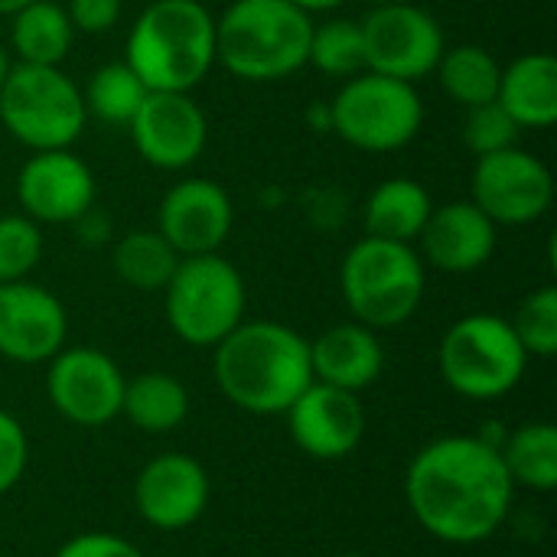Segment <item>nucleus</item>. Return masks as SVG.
<instances>
[{"label": "nucleus", "mask_w": 557, "mask_h": 557, "mask_svg": "<svg viewBox=\"0 0 557 557\" xmlns=\"http://www.w3.org/2000/svg\"><path fill=\"white\" fill-rule=\"evenodd\" d=\"M405 499L431 539L467 548L490 542L506 525L516 483L496 444L480 434H450L411 457Z\"/></svg>", "instance_id": "1"}, {"label": "nucleus", "mask_w": 557, "mask_h": 557, "mask_svg": "<svg viewBox=\"0 0 557 557\" xmlns=\"http://www.w3.org/2000/svg\"><path fill=\"white\" fill-rule=\"evenodd\" d=\"M219 392L245 414H284L313 382L310 339L287 323L242 320L215 349Z\"/></svg>", "instance_id": "2"}, {"label": "nucleus", "mask_w": 557, "mask_h": 557, "mask_svg": "<svg viewBox=\"0 0 557 557\" xmlns=\"http://www.w3.org/2000/svg\"><path fill=\"white\" fill-rule=\"evenodd\" d=\"M124 62L150 91H193L215 69V13L202 0H147Z\"/></svg>", "instance_id": "3"}, {"label": "nucleus", "mask_w": 557, "mask_h": 557, "mask_svg": "<svg viewBox=\"0 0 557 557\" xmlns=\"http://www.w3.org/2000/svg\"><path fill=\"white\" fill-rule=\"evenodd\" d=\"M313 16L290 0H232L215 16V65L264 85L307 65Z\"/></svg>", "instance_id": "4"}, {"label": "nucleus", "mask_w": 557, "mask_h": 557, "mask_svg": "<svg viewBox=\"0 0 557 557\" xmlns=\"http://www.w3.org/2000/svg\"><path fill=\"white\" fill-rule=\"evenodd\" d=\"M339 294L356 323L375 333L398 330L424 304L428 264L414 245L362 235L343 255Z\"/></svg>", "instance_id": "5"}, {"label": "nucleus", "mask_w": 557, "mask_h": 557, "mask_svg": "<svg viewBox=\"0 0 557 557\" xmlns=\"http://www.w3.org/2000/svg\"><path fill=\"white\" fill-rule=\"evenodd\" d=\"M0 124L29 153L69 150L88 124L82 85L62 65L13 62L0 85Z\"/></svg>", "instance_id": "6"}, {"label": "nucleus", "mask_w": 557, "mask_h": 557, "mask_svg": "<svg viewBox=\"0 0 557 557\" xmlns=\"http://www.w3.org/2000/svg\"><path fill=\"white\" fill-rule=\"evenodd\" d=\"M529 369L512 323L499 313L460 317L437 346V372L444 385L467 401H496L519 388Z\"/></svg>", "instance_id": "7"}, {"label": "nucleus", "mask_w": 557, "mask_h": 557, "mask_svg": "<svg viewBox=\"0 0 557 557\" xmlns=\"http://www.w3.org/2000/svg\"><path fill=\"white\" fill-rule=\"evenodd\" d=\"M160 294L170 330L176 339L196 349H215L245 320L248 310L245 277L219 251L180 258Z\"/></svg>", "instance_id": "8"}, {"label": "nucleus", "mask_w": 557, "mask_h": 557, "mask_svg": "<svg viewBox=\"0 0 557 557\" xmlns=\"http://www.w3.org/2000/svg\"><path fill=\"white\" fill-rule=\"evenodd\" d=\"M424 127L418 85L379 72H359L330 101V134L366 153L405 150Z\"/></svg>", "instance_id": "9"}, {"label": "nucleus", "mask_w": 557, "mask_h": 557, "mask_svg": "<svg viewBox=\"0 0 557 557\" xmlns=\"http://www.w3.org/2000/svg\"><path fill=\"white\" fill-rule=\"evenodd\" d=\"M359 26L366 42V69L411 85L434 75V65L447 49L441 20L418 3H382L369 10Z\"/></svg>", "instance_id": "10"}, {"label": "nucleus", "mask_w": 557, "mask_h": 557, "mask_svg": "<svg viewBox=\"0 0 557 557\" xmlns=\"http://www.w3.org/2000/svg\"><path fill=\"white\" fill-rule=\"evenodd\" d=\"M470 199L496 222L522 228L542 222L555 206V176L548 163L529 150L506 147L476 157L470 173Z\"/></svg>", "instance_id": "11"}, {"label": "nucleus", "mask_w": 557, "mask_h": 557, "mask_svg": "<svg viewBox=\"0 0 557 557\" xmlns=\"http://www.w3.org/2000/svg\"><path fill=\"white\" fill-rule=\"evenodd\" d=\"M46 372V398L59 418L75 428H104L121 418L127 375L95 346H62Z\"/></svg>", "instance_id": "12"}, {"label": "nucleus", "mask_w": 557, "mask_h": 557, "mask_svg": "<svg viewBox=\"0 0 557 557\" xmlns=\"http://www.w3.org/2000/svg\"><path fill=\"white\" fill-rule=\"evenodd\" d=\"M127 131L140 160L163 173L189 170L209 144V117L193 91H147Z\"/></svg>", "instance_id": "13"}, {"label": "nucleus", "mask_w": 557, "mask_h": 557, "mask_svg": "<svg viewBox=\"0 0 557 557\" xmlns=\"http://www.w3.org/2000/svg\"><path fill=\"white\" fill-rule=\"evenodd\" d=\"M95 173L72 147L29 153L16 173L20 212L39 225H72L95 206Z\"/></svg>", "instance_id": "14"}, {"label": "nucleus", "mask_w": 557, "mask_h": 557, "mask_svg": "<svg viewBox=\"0 0 557 557\" xmlns=\"http://www.w3.org/2000/svg\"><path fill=\"white\" fill-rule=\"evenodd\" d=\"M235 225V206L225 186L209 176H186L173 183L157 206V232L180 258L215 255Z\"/></svg>", "instance_id": "15"}, {"label": "nucleus", "mask_w": 557, "mask_h": 557, "mask_svg": "<svg viewBox=\"0 0 557 557\" xmlns=\"http://www.w3.org/2000/svg\"><path fill=\"white\" fill-rule=\"evenodd\" d=\"M209 473L206 467L180 450L147 460L134 480V509L157 532H183L209 509Z\"/></svg>", "instance_id": "16"}, {"label": "nucleus", "mask_w": 557, "mask_h": 557, "mask_svg": "<svg viewBox=\"0 0 557 557\" xmlns=\"http://www.w3.org/2000/svg\"><path fill=\"white\" fill-rule=\"evenodd\" d=\"M69 339V313L62 300L26 281L0 284V356L16 366L49 362Z\"/></svg>", "instance_id": "17"}, {"label": "nucleus", "mask_w": 557, "mask_h": 557, "mask_svg": "<svg viewBox=\"0 0 557 557\" xmlns=\"http://www.w3.org/2000/svg\"><path fill=\"white\" fill-rule=\"evenodd\" d=\"M290 441L313 460H346L366 437V408L359 395L310 382L284 411Z\"/></svg>", "instance_id": "18"}, {"label": "nucleus", "mask_w": 557, "mask_h": 557, "mask_svg": "<svg viewBox=\"0 0 557 557\" xmlns=\"http://www.w3.org/2000/svg\"><path fill=\"white\" fill-rule=\"evenodd\" d=\"M499 245V225L473 202L454 199L434 206L414 248L421 261L444 274H473L486 268Z\"/></svg>", "instance_id": "19"}, {"label": "nucleus", "mask_w": 557, "mask_h": 557, "mask_svg": "<svg viewBox=\"0 0 557 557\" xmlns=\"http://www.w3.org/2000/svg\"><path fill=\"white\" fill-rule=\"evenodd\" d=\"M310 369L313 382L359 395L382 379L385 349L375 330L356 320L336 323L323 330L317 339H310Z\"/></svg>", "instance_id": "20"}, {"label": "nucleus", "mask_w": 557, "mask_h": 557, "mask_svg": "<svg viewBox=\"0 0 557 557\" xmlns=\"http://www.w3.org/2000/svg\"><path fill=\"white\" fill-rule=\"evenodd\" d=\"M496 101L522 131H548L557 121V59L525 52L503 65Z\"/></svg>", "instance_id": "21"}, {"label": "nucleus", "mask_w": 557, "mask_h": 557, "mask_svg": "<svg viewBox=\"0 0 557 557\" xmlns=\"http://www.w3.org/2000/svg\"><path fill=\"white\" fill-rule=\"evenodd\" d=\"M431 209H434V199L428 186H421L411 176H392V180H382L369 193L362 206V228L366 235H375V238L414 245Z\"/></svg>", "instance_id": "22"}, {"label": "nucleus", "mask_w": 557, "mask_h": 557, "mask_svg": "<svg viewBox=\"0 0 557 557\" xmlns=\"http://www.w3.org/2000/svg\"><path fill=\"white\" fill-rule=\"evenodd\" d=\"M10 20V55L26 65H62L72 52L75 29L62 3L29 0Z\"/></svg>", "instance_id": "23"}, {"label": "nucleus", "mask_w": 557, "mask_h": 557, "mask_svg": "<svg viewBox=\"0 0 557 557\" xmlns=\"http://www.w3.org/2000/svg\"><path fill=\"white\" fill-rule=\"evenodd\" d=\"M121 414L144 434H170L189 418V392L170 372H140L124 382Z\"/></svg>", "instance_id": "24"}, {"label": "nucleus", "mask_w": 557, "mask_h": 557, "mask_svg": "<svg viewBox=\"0 0 557 557\" xmlns=\"http://www.w3.org/2000/svg\"><path fill=\"white\" fill-rule=\"evenodd\" d=\"M437 85L441 91L467 108L496 101L499 91V75H503V62L480 42H457L447 46L444 55L434 65Z\"/></svg>", "instance_id": "25"}, {"label": "nucleus", "mask_w": 557, "mask_h": 557, "mask_svg": "<svg viewBox=\"0 0 557 557\" xmlns=\"http://www.w3.org/2000/svg\"><path fill=\"white\" fill-rule=\"evenodd\" d=\"M499 454L516 490H532V493L557 490V428L552 421L519 424L503 437Z\"/></svg>", "instance_id": "26"}, {"label": "nucleus", "mask_w": 557, "mask_h": 557, "mask_svg": "<svg viewBox=\"0 0 557 557\" xmlns=\"http://www.w3.org/2000/svg\"><path fill=\"white\" fill-rule=\"evenodd\" d=\"M180 264V255L173 251V245L157 232V228H134L124 232L114 245H111V268L114 274L144 294H157L166 287V281L173 277Z\"/></svg>", "instance_id": "27"}, {"label": "nucleus", "mask_w": 557, "mask_h": 557, "mask_svg": "<svg viewBox=\"0 0 557 557\" xmlns=\"http://www.w3.org/2000/svg\"><path fill=\"white\" fill-rule=\"evenodd\" d=\"M147 91L150 88L137 78V72L124 59L98 65L88 75V82L82 85L88 117H98L101 124H117V127L131 124V117L137 114Z\"/></svg>", "instance_id": "28"}, {"label": "nucleus", "mask_w": 557, "mask_h": 557, "mask_svg": "<svg viewBox=\"0 0 557 557\" xmlns=\"http://www.w3.org/2000/svg\"><path fill=\"white\" fill-rule=\"evenodd\" d=\"M307 65H313L317 72H323L330 78H343V82L366 72V42H362L359 20L330 16L323 23H313Z\"/></svg>", "instance_id": "29"}, {"label": "nucleus", "mask_w": 557, "mask_h": 557, "mask_svg": "<svg viewBox=\"0 0 557 557\" xmlns=\"http://www.w3.org/2000/svg\"><path fill=\"white\" fill-rule=\"evenodd\" d=\"M42 225L23 212L0 215V284L26 281L42 261Z\"/></svg>", "instance_id": "30"}, {"label": "nucleus", "mask_w": 557, "mask_h": 557, "mask_svg": "<svg viewBox=\"0 0 557 557\" xmlns=\"http://www.w3.org/2000/svg\"><path fill=\"white\" fill-rule=\"evenodd\" d=\"M529 359H552L557 352V287L532 290L509 320Z\"/></svg>", "instance_id": "31"}, {"label": "nucleus", "mask_w": 557, "mask_h": 557, "mask_svg": "<svg viewBox=\"0 0 557 557\" xmlns=\"http://www.w3.org/2000/svg\"><path fill=\"white\" fill-rule=\"evenodd\" d=\"M522 137V127L503 111L499 101H486L476 108H467L463 117V144L473 157H486L506 147H516Z\"/></svg>", "instance_id": "32"}, {"label": "nucleus", "mask_w": 557, "mask_h": 557, "mask_svg": "<svg viewBox=\"0 0 557 557\" xmlns=\"http://www.w3.org/2000/svg\"><path fill=\"white\" fill-rule=\"evenodd\" d=\"M29 463V437L26 428L0 408V496H7L26 473Z\"/></svg>", "instance_id": "33"}, {"label": "nucleus", "mask_w": 557, "mask_h": 557, "mask_svg": "<svg viewBox=\"0 0 557 557\" xmlns=\"http://www.w3.org/2000/svg\"><path fill=\"white\" fill-rule=\"evenodd\" d=\"M62 7H65L69 20H72L75 33L104 36V33H111L117 26L124 0H65Z\"/></svg>", "instance_id": "34"}, {"label": "nucleus", "mask_w": 557, "mask_h": 557, "mask_svg": "<svg viewBox=\"0 0 557 557\" xmlns=\"http://www.w3.org/2000/svg\"><path fill=\"white\" fill-rule=\"evenodd\" d=\"M52 557H147L134 542L111 535V532H82L72 535L65 545H59V552Z\"/></svg>", "instance_id": "35"}, {"label": "nucleus", "mask_w": 557, "mask_h": 557, "mask_svg": "<svg viewBox=\"0 0 557 557\" xmlns=\"http://www.w3.org/2000/svg\"><path fill=\"white\" fill-rule=\"evenodd\" d=\"M72 228H75V235H78L82 245H108V242H114L111 219H108L98 206H91L88 212H82V215L72 222Z\"/></svg>", "instance_id": "36"}, {"label": "nucleus", "mask_w": 557, "mask_h": 557, "mask_svg": "<svg viewBox=\"0 0 557 557\" xmlns=\"http://www.w3.org/2000/svg\"><path fill=\"white\" fill-rule=\"evenodd\" d=\"M290 3H297L300 10H307L310 16H317V13H336V10L346 7L349 0H290Z\"/></svg>", "instance_id": "37"}, {"label": "nucleus", "mask_w": 557, "mask_h": 557, "mask_svg": "<svg viewBox=\"0 0 557 557\" xmlns=\"http://www.w3.org/2000/svg\"><path fill=\"white\" fill-rule=\"evenodd\" d=\"M307 121L313 131H330V101H313L307 111Z\"/></svg>", "instance_id": "38"}, {"label": "nucleus", "mask_w": 557, "mask_h": 557, "mask_svg": "<svg viewBox=\"0 0 557 557\" xmlns=\"http://www.w3.org/2000/svg\"><path fill=\"white\" fill-rule=\"evenodd\" d=\"M10 65H13V55H10V49L0 42V85H3V78H7V72H10Z\"/></svg>", "instance_id": "39"}, {"label": "nucleus", "mask_w": 557, "mask_h": 557, "mask_svg": "<svg viewBox=\"0 0 557 557\" xmlns=\"http://www.w3.org/2000/svg\"><path fill=\"white\" fill-rule=\"evenodd\" d=\"M29 0H0V16H13L20 7H26Z\"/></svg>", "instance_id": "40"}, {"label": "nucleus", "mask_w": 557, "mask_h": 557, "mask_svg": "<svg viewBox=\"0 0 557 557\" xmlns=\"http://www.w3.org/2000/svg\"><path fill=\"white\" fill-rule=\"evenodd\" d=\"M336 557H366V555H352V552H349V555H336Z\"/></svg>", "instance_id": "41"}]
</instances>
